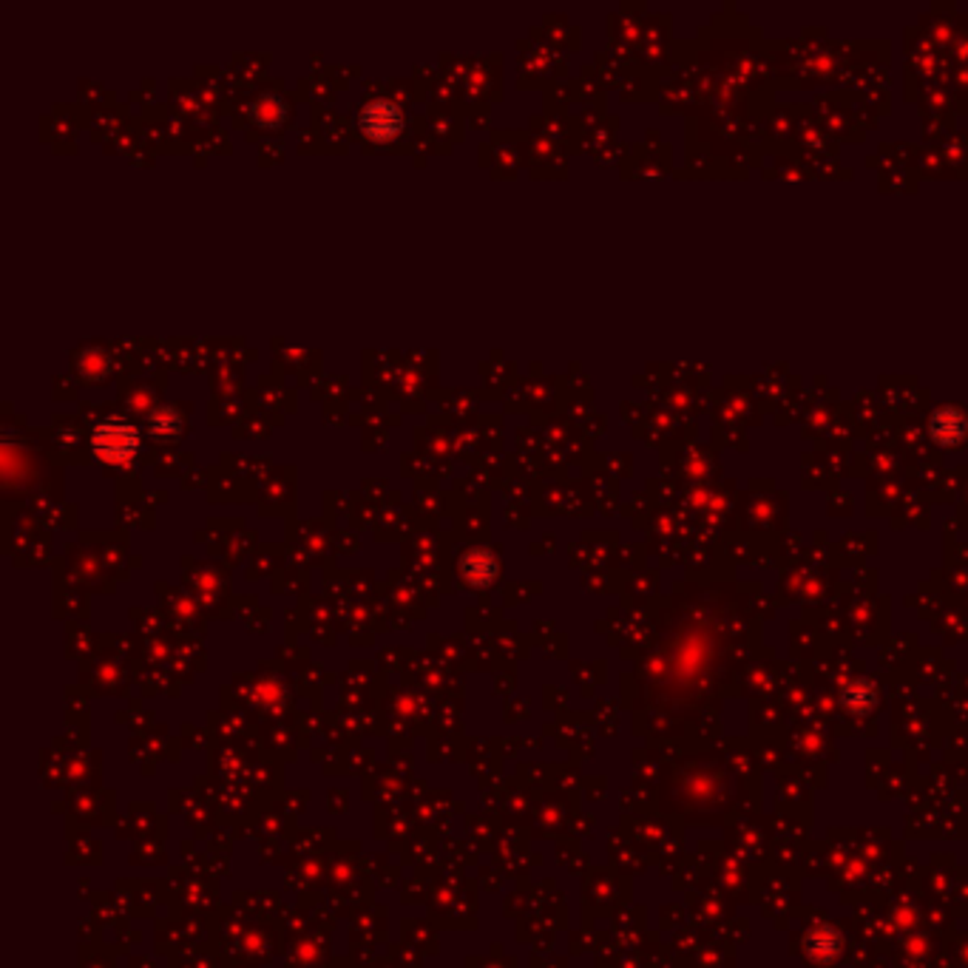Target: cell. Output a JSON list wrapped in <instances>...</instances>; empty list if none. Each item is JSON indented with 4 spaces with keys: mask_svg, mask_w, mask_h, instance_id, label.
<instances>
[{
    "mask_svg": "<svg viewBox=\"0 0 968 968\" xmlns=\"http://www.w3.org/2000/svg\"><path fill=\"white\" fill-rule=\"evenodd\" d=\"M929 432H931V437L937 440L940 446H957V444H963V440L968 437V418H965V412L957 409V406L937 409V412L931 414Z\"/></svg>",
    "mask_w": 968,
    "mask_h": 968,
    "instance_id": "obj_3",
    "label": "cell"
},
{
    "mask_svg": "<svg viewBox=\"0 0 968 968\" xmlns=\"http://www.w3.org/2000/svg\"><path fill=\"white\" fill-rule=\"evenodd\" d=\"M148 424H151V432H154L156 437H174V435L182 429L179 414H177V409H171V406H159V409H154Z\"/></svg>",
    "mask_w": 968,
    "mask_h": 968,
    "instance_id": "obj_4",
    "label": "cell"
},
{
    "mask_svg": "<svg viewBox=\"0 0 968 968\" xmlns=\"http://www.w3.org/2000/svg\"><path fill=\"white\" fill-rule=\"evenodd\" d=\"M136 446H140V440H136L134 426L123 421H105L91 435V449L97 452L100 460H108V463L128 460L136 452Z\"/></svg>",
    "mask_w": 968,
    "mask_h": 968,
    "instance_id": "obj_1",
    "label": "cell"
},
{
    "mask_svg": "<svg viewBox=\"0 0 968 968\" xmlns=\"http://www.w3.org/2000/svg\"><path fill=\"white\" fill-rule=\"evenodd\" d=\"M361 128L367 131L370 140L386 143V140H393V136H398V131L403 128V117L393 102L372 100L361 112Z\"/></svg>",
    "mask_w": 968,
    "mask_h": 968,
    "instance_id": "obj_2",
    "label": "cell"
}]
</instances>
